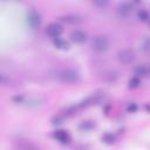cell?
Returning <instances> with one entry per match:
<instances>
[{
	"instance_id": "cell-1",
	"label": "cell",
	"mask_w": 150,
	"mask_h": 150,
	"mask_svg": "<svg viewBox=\"0 0 150 150\" xmlns=\"http://www.w3.org/2000/svg\"><path fill=\"white\" fill-rule=\"evenodd\" d=\"M56 77L63 83H76L81 79L80 74L73 69H62L56 73Z\"/></svg>"
},
{
	"instance_id": "cell-2",
	"label": "cell",
	"mask_w": 150,
	"mask_h": 150,
	"mask_svg": "<svg viewBox=\"0 0 150 150\" xmlns=\"http://www.w3.org/2000/svg\"><path fill=\"white\" fill-rule=\"evenodd\" d=\"M91 46H93V49L95 52L101 53V52H104V50L108 49V47H109V40L104 35H96L93 39V41H91Z\"/></svg>"
},
{
	"instance_id": "cell-3",
	"label": "cell",
	"mask_w": 150,
	"mask_h": 150,
	"mask_svg": "<svg viewBox=\"0 0 150 150\" xmlns=\"http://www.w3.org/2000/svg\"><path fill=\"white\" fill-rule=\"evenodd\" d=\"M45 32H46V34H47L48 38H50L52 40H55V39L61 38V34H62V32H63V28H62L61 25H59V23H56V22H50V23L46 27Z\"/></svg>"
},
{
	"instance_id": "cell-4",
	"label": "cell",
	"mask_w": 150,
	"mask_h": 150,
	"mask_svg": "<svg viewBox=\"0 0 150 150\" xmlns=\"http://www.w3.org/2000/svg\"><path fill=\"white\" fill-rule=\"evenodd\" d=\"M70 39H71V41H74L75 43H83V42H86L87 41V39H88V34L84 32V30H81V29H75V30H73L71 32V34H70Z\"/></svg>"
},
{
	"instance_id": "cell-5",
	"label": "cell",
	"mask_w": 150,
	"mask_h": 150,
	"mask_svg": "<svg viewBox=\"0 0 150 150\" xmlns=\"http://www.w3.org/2000/svg\"><path fill=\"white\" fill-rule=\"evenodd\" d=\"M118 60L124 64H129L135 60V55L130 49H123L118 54Z\"/></svg>"
},
{
	"instance_id": "cell-6",
	"label": "cell",
	"mask_w": 150,
	"mask_h": 150,
	"mask_svg": "<svg viewBox=\"0 0 150 150\" xmlns=\"http://www.w3.org/2000/svg\"><path fill=\"white\" fill-rule=\"evenodd\" d=\"M134 74H135V77H141V79H145L148 77L149 75V67L146 63H142L139 66H137L135 69H134Z\"/></svg>"
},
{
	"instance_id": "cell-7",
	"label": "cell",
	"mask_w": 150,
	"mask_h": 150,
	"mask_svg": "<svg viewBox=\"0 0 150 150\" xmlns=\"http://www.w3.org/2000/svg\"><path fill=\"white\" fill-rule=\"evenodd\" d=\"M53 136L60 143H68L70 141V135L66 130H55Z\"/></svg>"
},
{
	"instance_id": "cell-8",
	"label": "cell",
	"mask_w": 150,
	"mask_h": 150,
	"mask_svg": "<svg viewBox=\"0 0 150 150\" xmlns=\"http://www.w3.org/2000/svg\"><path fill=\"white\" fill-rule=\"evenodd\" d=\"M27 22L30 27L35 28L38 27L40 23H41V16L39 15V13L36 12H30L28 15H27Z\"/></svg>"
},
{
	"instance_id": "cell-9",
	"label": "cell",
	"mask_w": 150,
	"mask_h": 150,
	"mask_svg": "<svg viewBox=\"0 0 150 150\" xmlns=\"http://www.w3.org/2000/svg\"><path fill=\"white\" fill-rule=\"evenodd\" d=\"M132 7H134V5L131 2H122L120 5V7H118V12L123 16H127L132 12Z\"/></svg>"
},
{
	"instance_id": "cell-10",
	"label": "cell",
	"mask_w": 150,
	"mask_h": 150,
	"mask_svg": "<svg viewBox=\"0 0 150 150\" xmlns=\"http://www.w3.org/2000/svg\"><path fill=\"white\" fill-rule=\"evenodd\" d=\"M53 43H54V46L57 47L59 49H67V48L69 47L68 42H67L66 40H63L62 38H59V39L53 40Z\"/></svg>"
},
{
	"instance_id": "cell-11",
	"label": "cell",
	"mask_w": 150,
	"mask_h": 150,
	"mask_svg": "<svg viewBox=\"0 0 150 150\" xmlns=\"http://www.w3.org/2000/svg\"><path fill=\"white\" fill-rule=\"evenodd\" d=\"M138 18H139L141 21L146 22L148 19H149V13H148V11H146V9H141V11L138 12Z\"/></svg>"
},
{
	"instance_id": "cell-12",
	"label": "cell",
	"mask_w": 150,
	"mask_h": 150,
	"mask_svg": "<svg viewBox=\"0 0 150 150\" xmlns=\"http://www.w3.org/2000/svg\"><path fill=\"white\" fill-rule=\"evenodd\" d=\"M141 83V80L138 79V77H132L130 81H129V84H130V87H132V88H136V87H138V84Z\"/></svg>"
},
{
	"instance_id": "cell-13",
	"label": "cell",
	"mask_w": 150,
	"mask_h": 150,
	"mask_svg": "<svg viewBox=\"0 0 150 150\" xmlns=\"http://www.w3.org/2000/svg\"><path fill=\"white\" fill-rule=\"evenodd\" d=\"M94 127V124L93 123H86V125L84 124H82V125H80V128H84V129H88V128H93Z\"/></svg>"
}]
</instances>
